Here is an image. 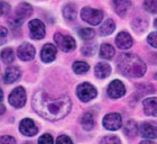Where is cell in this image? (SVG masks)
<instances>
[{
    "label": "cell",
    "instance_id": "cell-20",
    "mask_svg": "<svg viewBox=\"0 0 157 144\" xmlns=\"http://www.w3.org/2000/svg\"><path fill=\"white\" fill-rule=\"evenodd\" d=\"M131 25H132V30L136 33H144L148 27V20L144 17H137L134 19Z\"/></svg>",
    "mask_w": 157,
    "mask_h": 144
},
{
    "label": "cell",
    "instance_id": "cell-30",
    "mask_svg": "<svg viewBox=\"0 0 157 144\" xmlns=\"http://www.w3.org/2000/svg\"><path fill=\"white\" fill-rule=\"evenodd\" d=\"M95 50H97V46L95 44H91V43H88V44H85L83 47H82V53L86 56H92L93 54L95 53Z\"/></svg>",
    "mask_w": 157,
    "mask_h": 144
},
{
    "label": "cell",
    "instance_id": "cell-36",
    "mask_svg": "<svg viewBox=\"0 0 157 144\" xmlns=\"http://www.w3.org/2000/svg\"><path fill=\"white\" fill-rule=\"evenodd\" d=\"M56 144H73V142L69 136L61 135V136H59L57 140H56Z\"/></svg>",
    "mask_w": 157,
    "mask_h": 144
},
{
    "label": "cell",
    "instance_id": "cell-29",
    "mask_svg": "<svg viewBox=\"0 0 157 144\" xmlns=\"http://www.w3.org/2000/svg\"><path fill=\"white\" fill-rule=\"evenodd\" d=\"M144 8L148 13H157V0H144Z\"/></svg>",
    "mask_w": 157,
    "mask_h": 144
},
{
    "label": "cell",
    "instance_id": "cell-31",
    "mask_svg": "<svg viewBox=\"0 0 157 144\" xmlns=\"http://www.w3.org/2000/svg\"><path fill=\"white\" fill-rule=\"evenodd\" d=\"M100 144H121V141L116 135H107L102 138Z\"/></svg>",
    "mask_w": 157,
    "mask_h": 144
},
{
    "label": "cell",
    "instance_id": "cell-10",
    "mask_svg": "<svg viewBox=\"0 0 157 144\" xmlns=\"http://www.w3.org/2000/svg\"><path fill=\"white\" fill-rule=\"evenodd\" d=\"M19 131L25 136H34L38 133V127L30 118H24L23 121L20 122Z\"/></svg>",
    "mask_w": 157,
    "mask_h": 144
},
{
    "label": "cell",
    "instance_id": "cell-4",
    "mask_svg": "<svg viewBox=\"0 0 157 144\" xmlns=\"http://www.w3.org/2000/svg\"><path fill=\"white\" fill-rule=\"evenodd\" d=\"M76 95L81 102H90L97 97V89L89 82H83L78 86L76 88Z\"/></svg>",
    "mask_w": 157,
    "mask_h": 144
},
{
    "label": "cell",
    "instance_id": "cell-6",
    "mask_svg": "<svg viewBox=\"0 0 157 144\" xmlns=\"http://www.w3.org/2000/svg\"><path fill=\"white\" fill-rule=\"evenodd\" d=\"M9 104L15 108H21L26 104V91L23 87H17L9 95Z\"/></svg>",
    "mask_w": 157,
    "mask_h": 144
},
{
    "label": "cell",
    "instance_id": "cell-12",
    "mask_svg": "<svg viewBox=\"0 0 157 144\" xmlns=\"http://www.w3.org/2000/svg\"><path fill=\"white\" fill-rule=\"evenodd\" d=\"M56 58V47L53 44H45L40 51V59L43 62L51 63Z\"/></svg>",
    "mask_w": 157,
    "mask_h": 144
},
{
    "label": "cell",
    "instance_id": "cell-11",
    "mask_svg": "<svg viewBox=\"0 0 157 144\" xmlns=\"http://www.w3.org/2000/svg\"><path fill=\"white\" fill-rule=\"evenodd\" d=\"M17 54L23 61H32L35 58V49L29 43H23L17 50Z\"/></svg>",
    "mask_w": 157,
    "mask_h": 144
},
{
    "label": "cell",
    "instance_id": "cell-32",
    "mask_svg": "<svg viewBox=\"0 0 157 144\" xmlns=\"http://www.w3.org/2000/svg\"><path fill=\"white\" fill-rule=\"evenodd\" d=\"M10 10H11V8H10V6L8 3L5 2V1H1V2H0V17L8 15V14L10 13Z\"/></svg>",
    "mask_w": 157,
    "mask_h": 144
},
{
    "label": "cell",
    "instance_id": "cell-23",
    "mask_svg": "<svg viewBox=\"0 0 157 144\" xmlns=\"http://www.w3.org/2000/svg\"><path fill=\"white\" fill-rule=\"evenodd\" d=\"M124 132V134L127 135V136H129V138H135L138 134V132H139V127H138L137 123L135 121H128L126 123Z\"/></svg>",
    "mask_w": 157,
    "mask_h": 144
},
{
    "label": "cell",
    "instance_id": "cell-19",
    "mask_svg": "<svg viewBox=\"0 0 157 144\" xmlns=\"http://www.w3.org/2000/svg\"><path fill=\"white\" fill-rule=\"evenodd\" d=\"M111 73V66H109L108 63L105 62H100L98 63L94 68V74L97 78L99 79H105L109 77Z\"/></svg>",
    "mask_w": 157,
    "mask_h": 144
},
{
    "label": "cell",
    "instance_id": "cell-17",
    "mask_svg": "<svg viewBox=\"0 0 157 144\" xmlns=\"http://www.w3.org/2000/svg\"><path fill=\"white\" fill-rule=\"evenodd\" d=\"M20 78V70L17 66H8L3 75V81L6 83H13Z\"/></svg>",
    "mask_w": 157,
    "mask_h": 144
},
{
    "label": "cell",
    "instance_id": "cell-33",
    "mask_svg": "<svg viewBox=\"0 0 157 144\" xmlns=\"http://www.w3.org/2000/svg\"><path fill=\"white\" fill-rule=\"evenodd\" d=\"M53 138L51 134H43L38 140V144H53Z\"/></svg>",
    "mask_w": 157,
    "mask_h": 144
},
{
    "label": "cell",
    "instance_id": "cell-5",
    "mask_svg": "<svg viewBox=\"0 0 157 144\" xmlns=\"http://www.w3.org/2000/svg\"><path fill=\"white\" fill-rule=\"evenodd\" d=\"M54 41H55L56 45L59 46V49L62 50L63 52L73 51L76 46V43L72 36L64 35L62 33H56L54 35Z\"/></svg>",
    "mask_w": 157,
    "mask_h": 144
},
{
    "label": "cell",
    "instance_id": "cell-9",
    "mask_svg": "<svg viewBox=\"0 0 157 144\" xmlns=\"http://www.w3.org/2000/svg\"><path fill=\"white\" fill-rule=\"evenodd\" d=\"M29 32L32 38L42 39L45 36V25L39 19H33L29 22Z\"/></svg>",
    "mask_w": 157,
    "mask_h": 144
},
{
    "label": "cell",
    "instance_id": "cell-28",
    "mask_svg": "<svg viewBox=\"0 0 157 144\" xmlns=\"http://www.w3.org/2000/svg\"><path fill=\"white\" fill-rule=\"evenodd\" d=\"M95 33L92 28H81L78 30V36L84 41H90L94 37Z\"/></svg>",
    "mask_w": 157,
    "mask_h": 144
},
{
    "label": "cell",
    "instance_id": "cell-14",
    "mask_svg": "<svg viewBox=\"0 0 157 144\" xmlns=\"http://www.w3.org/2000/svg\"><path fill=\"white\" fill-rule=\"evenodd\" d=\"M116 45L120 50H128L132 46V38L127 32H120L116 37Z\"/></svg>",
    "mask_w": 157,
    "mask_h": 144
},
{
    "label": "cell",
    "instance_id": "cell-26",
    "mask_svg": "<svg viewBox=\"0 0 157 144\" xmlns=\"http://www.w3.org/2000/svg\"><path fill=\"white\" fill-rule=\"evenodd\" d=\"M90 66L86 62H83V61H76V62L73 63V71L78 73V74H83L85 72H88Z\"/></svg>",
    "mask_w": 157,
    "mask_h": 144
},
{
    "label": "cell",
    "instance_id": "cell-35",
    "mask_svg": "<svg viewBox=\"0 0 157 144\" xmlns=\"http://www.w3.org/2000/svg\"><path fill=\"white\" fill-rule=\"evenodd\" d=\"M0 144H16V140L13 136L5 135V136L0 138Z\"/></svg>",
    "mask_w": 157,
    "mask_h": 144
},
{
    "label": "cell",
    "instance_id": "cell-42",
    "mask_svg": "<svg viewBox=\"0 0 157 144\" xmlns=\"http://www.w3.org/2000/svg\"><path fill=\"white\" fill-rule=\"evenodd\" d=\"M154 25H155V27H156V28H157V19H156V20H155V23H154Z\"/></svg>",
    "mask_w": 157,
    "mask_h": 144
},
{
    "label": "cell",
    "instance_id": "cell-2",
    "mask_svg": "<svg viewBox=\"0 0 157 144\" xmlns=\"http://www.w3.org/2000/svg\"><path fill=\"white\" fill-rule=\"evenodd\" d=\"M117 68L121 74L128 78H141L146 73L147 66L136 54L124 53L117 61Z\"/></svg>",
    "mask_w": 157,
    "mask_h": 144
},
{
    "label": "cell",
    "instance_id": "cell-3",
    "mask_svg": "<svg viewBox=\"0 0 157 144\" xmlns=\"http://www.w3.org/2000/svg\"><path fill=\"white\" fill-rule=\"evenodd\" d=\"M81 18L90 25H98L103 19V13L100 9H94L91 7H84L81 10Z\"/></svg>",
    "mask_w": 157,
    "mask_h": 144
},
{
    "label": "cell",
    "instance_id": "cell-25",
    "mask_svg": "<svg viewBox=\"0 0 157 144\" xmlns=\"http://www.w3.org/2000/svg\"><path fill=\"white\" fill-rule=\"evenodd\" d=\"M81 125L85 131H90L94 127V118L91 113H85L81 118Z\"/></svg>",
    "mask_w": 157,
    "mask_h": 144
},
{
    "label": "cell",
    "instance_id": "cell-18",
    "mask_svg": "<svg viewBox=\"0 0 157 144\" xmlns=\"http://www.w3.org/2000/svg\"><path fill=\"white\" fill-rule=\"evenodd\" d=\"M130 0H113V8L119 16H124L130 9Z\"/></svg>",
    "mask_w": 157,
    "mask_h": 144
},
{
    "label": "cell",
    "instance_id": "cell-8",
    "mask_svg": "<svg viewBox=\"0 0 157 144\" xmlns=\"http://www.w3.org/2000/svg\"><path fill=\"white\" fill-rule=\"evenodd\" d=\"M107 94L111 99L121 98L126 94V87L120 80H113L110 82L107 89Z\"/></svg>",
    "mask_w": 157,
    "mask_h": 144
},
{
    "label": "cell",
    "instance_id": "cell-16",
    "mask_svg": "<svg viewBox=\"0 0 157 144\" xmlns=\"http://www.w3.org/2000/svg\"><path fill=\"white\" fill-rule=\"evenodd\" d=\"M139 133L143 138H157V127H155L154 125H151V123H143L139 126Z\"/></svg>",
    "mask_w": 157,
    "mask_h": 144
},
{
    "label": "cell",
    "instance_id": "cell-1",
    "mask_svg": "<svg viewBox=\"0 0 157 144\" xmlns=\"http://www.w3.org/2000/svg\"><path fill=\"white\" fill-rule=\"evenodd\" d=\"M32 105L34 110L42 117L55 122L62 119L69 114L72 102L69 96L62 95L57 98H53L46 91L39 90L33 96Z\"/></svg>",
    "mask_w": 157,
    "mask_h": 144
},
{
    "label": "cell",
    "instance_id": "cell-43",
    "mask_svg": "<svg viewBox=\"0 0 157 144\" xmlns=\"http://www.w3.org/2000/svg\"><path fill=\"white\" fill-rule=\"evenodd\" d=\"M155 79H157V72H156V74H155Z\"/></svg>",
    "mask_w": 157,
    "mask_h": 144
},
{
    "label": "cell",
    "instance_id": "cell-21",
    "mask_svg": "<svg viewBox=\"0 0 157 144\" xmlns=\"http://www.w3.org/2000/svg\"><path fill=\"white\" fill-rule=\"evenodd\" d=\"M116 30V23L112 19H107L103 22V24L100 27V35L101 36H108L112 34Z\"/></svg>",
    "mask_w": 157,
    "mask_h": 144
},
{
    "label": "cell",
    "instance_id": "cell-37",
    "mask_svg": "<svg viewBox=\"0 0 157 144\" xmlns=\"http://www.w3.org/2000/svg\"><path fill=\"white\" fill-rule=\"evenodd\" d=\"M7 34H8V32H7L6 28L2 27V26H0V45H2V44L6 43Z\"/></svg>",
    "mask_w": 157,
    "mask_h": 144
},
{
    "label": "cell",
    "instance_id": "cell-15",
    "mask_svg": "<svg viewBox=\"0 0 157 144\" xmlns=\"http://www.w3.org/2000/svg\"><path fill=\"white\" fill-rule=\"evenodd\" d=\"M143 107H144V111L146 115L157 117V97L144 99Z\"/></svg>",
    "mask_w": 157,
    "mask_h": 144
},
{
    "label": "cell",
    "instance_id": "cell-7",
    "mask_svg": "<svg viewBox=\"0 0 157 144\" xmlns=\"http://www.w3.org/2000/svg\"><path fill=\"white\" fill-rule=\"evenodd\" d=\"M102 124H103V127L105 130H108V131H117V130H119L121 127V125H122L121 115L118 114V113L107 114L103 117Z\"/></svg>",
    "mask_w": 157,
    "mask_h": 144
},
{
    "label": "cell",
    "instance_id": "cell-38",
    "mask_svg": "<svg viewBox=\"0 0 157 144\" xmlns=\"http://www.w3.org/2000/svg\"><path fill=\"white\" fill-rule=\"evenodd\" d=\"M5 111H6V107H5V106H3L2 104L0 102V116H1V115L5 113Z\"/></svg>",
    "mask_w": 157,
    "mask_h": 144
},
{
    "label": "cell",
    "instance_id": "cell-22",
    "mask_svg": "<svg viewBox=\"0 0 157 144\" xmlns=\"http://www.w3.org/2000/svg\"><path fill=\"white\" fill-rule=\"evenodd\" d=\"M115 55V49L113 46L108 44V43H103L100 47V56L102 59L105 60H111Z\"/></svg>",
    "mask_w": 157,
    "mask_h": 144
},
{
    "label": "cell",
    "instance_id": "cell-13",
    "mask_svg": "<svg viewBox=\"0 0 157 144\" xmlns=\"http://www.w3.org/2000/svg\"><path fill=\"white\" fill-rule=\"evenodd\" d=\"M32 14H33V7L30 6L29 3L21 2L17 6L16 13H15V18L24 22V20L26 19V18H28Z\"/></svg>",
    "mask_w": 157,
    "mask_h": 144
},
{
    "label": "cell",
    "instance_id": "cell-41",
    "mask_svg": "<svg viewBox=\"0 0 157 144\" xmlns=\"http://www.w3.org/2000/svg\"><path fill=\"white\" fill-rule=\"evenodd\" d=\"M2 97H3V94H2V90L0 89V102L2 100Z\"/></svg>",
    "mask_w": 157,
    "mask_h": 144
},
{
    "label": "cell",
    "instance_id": "cell-34",
    "mask_svg": "<svg viewBox=\"0 0 157 144\" xmlns=\"http://www.w3.org/2000/svg\"><path fill=\"white\" fill-rule=\"evenodd\" d=\"M147 41L149 43V45L157 49V32H153V33L149 34L147 37Z\"/></svg>",
    "mask_w": 157,
    "mask_h": 144
},
{
    "label": "cell",
    "instance_id": "cell-40",
    "mask_svg": "<svg viewBox=\"0 0 157 144\" xmlns=\"http://www.w3.org/2000/svg\"><path fill=\"white\" fill-rule=\"evenodd\" d=\"M139 144H155L154 142L149 141V140H145V141H141Z\"/></svg>",
    "mask_w": 157,
    "mask_h": 144
},
{
    "label": "cell",
    "instance_id": "cell-27",
    "mask_svg": "<svg viewBox=\"0 0 157 144\" xmlns=\"http://www.w3.org/2000/svg\"><path fill=\"white\" fill-rule=\"evenodd\" d=\"M0 56H1V59L5 63L7 64H9L13 61L15 59V55H13V49H10V47H7V49L2 50V52L0 53Z\"/></svg>",
    "mask_w": 157,
    "mask_h": 144
},
{
    "label": "cell",
    "instance_id": "cell-39",
    "mask_svg": "<svg viewBox=\"0 0 157 144\" xmlns=\"http://www.w3.org/2000/svg\"><path fill=\"white\" fill-rule=\"evenodd\" d=\"M151 61H153L154 63H157V53L151 54Z\"/></svg>",
    "mask_w": 157,
    "mask_h": 144
},
{
    "label": "cell",
    "instance_id": "cell-24",
    "mask_svg": "<svg viewBox=\"0 0 157 144\" xmlns=\"http://www.w3.org/2000/svg\"><path fill=\"white\" fill-rule=\"evenodd\" d=\"M78 15V10H76V6L73 3H69L64 7L63 9V16L65 17V19L67 20H74Z\"/></svg>",
    "mask_w": 157,
    "mask_h": 144
}]
</instances>
